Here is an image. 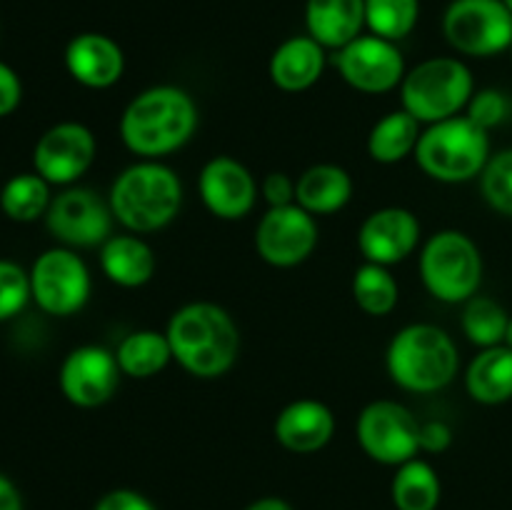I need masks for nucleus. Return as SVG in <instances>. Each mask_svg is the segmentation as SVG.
I'll return each mask as SVG.
<instances>
[{"instance_id":"f257e3e1","label":"nucleus","mask_w":512,"mask_h":510,"mask_svg":"<svg viewBox=\"0 0 512 510\" xmlns=\"http://www.w3.org/2000/svg\"><path fill=\"white\" fill-rule=\"evenodd\" d=\"M198 128V105L178 85H153L135 95L120 118V138L145 160L175 153Z\"/></svg>"},{"instance_id":"7ed1b4c3","label":"nucleus","mask_w":512,"mask_h":510,"mask_svg":"<svg viewBox=\"0 0 512 510\" xmlns=\"http://www.w3.org/2000/svg\"><path fill=\"white\" fill-rule=\"evenodd\" d=\"M108 203L115 220L130 233H155L180 213L183 185L173 168L158 160H143L115 178Z\"/></svg>"},{"instance_id":"c9c22d12","label":"nucleus","mask_w":512,"mask_h":510,"mask_svg":"<svg viewBox=\"0 0 512 510\" xmlns=\"http://www.w3.org/2000/svg\"><path fill=\"white\" fill-rule=\"evenodd\" d=\"M93 510H158L143 493L130 488H118L105 493L103 498L95 503Z\"/></svg>"},{"instance_id":"79ce46f5","label":"nucleus","mask_w":512,"mask_h":510,"mask_svg":"<svg viewBox=\"0 0 512 510\" xmlns=\"http://www.w3.org/2000/svg\"><path fill=\"white\" fill-rule=\"evenodd\" d=\"M503 3L508 5V8H510V13H512V0H503Z\"/></svg>"},{"instance_id":"cd10ccee","label":"nucleus","mask_w":512,"mask_h":510,"mask_svg":"<svg viewBox=\"0 0 512 510\" xmlns=\"http://www.w3.org/2000/svg\"><path fill=\"white\" fill-rule=\"evenodd\" d=\"M50 203H53L50 183L38 173L13 175L0 190V208L15 223H33L45 218Z\"/></svg>"},{"instance_id":"39448f33","label":"nucleus","mask_w":512,"mask_h":510,"mask_svg":"<svg viewBox=\"0 0 512 510\" xmlns=\"http://www.w3.org/2000/svg\"><path fill=\"white\" fill-rule=\"evenodd\" d=\"M413 155L428 178L468 183L483 173L490 160L488 130L475 125L468 115H455L428 125Z\"/></svg>"},{"instance_id":"a211bd4d","label":"nucleus","mask_w":512,"mask_h":510,"mask_svg":"<svg viewBox=\"0 0 512 510\" xmlns=\"http://www.w3.org/2000/svg\"><path fill=\"white\" fill-rule=\"evenodd\" d=\"M65 68L85 88L105 90L123 78L125 55L108 35L80 33L65 48Z\"/></svg>"},{"instance_id":"4be33fe9","label":"nucleus","mask_w":512,"mask_h":510,"mask_svg":"<svg viewBox=\"0 0 512 510\" xmlns=\"http://www.w3.org/2000/svg\"><path fill=\"white\" fill-rule=\"evenodd\" d=\"M155 253L138 233L110 235L100 245V268L120 288H140L155 275Z\"/></svg>"},{"instance_id":"aec40b11","label":"nucleus","mask_w":512,"mask_h":510,"mask_svg":"<svg viewBox=\"0 0 512 510\" xmlns=\"http://www.w3.org/2000/svg\"><path fill=\"white\" fill-rule=\"evenodd\" d=\"M325 70V48L310 35H293L283 40L270 55V80L285 93L313 88Z\"/></svg>"},{"instance_id":"f3484780","label":"nucleus","mask_w":512,"mask_h":510,"mask_svg":"<svg viewBox=\"0 0 512 510\" xmlns=\"http://www.w3.org/2000/svg\"><path fill=\"white\" fill-rule=\"evenodd\" d=\"M420 243V220L408 208L388 205L363 220L358 230V248L365 263L395 265L415 253Z\"/></svg>"},{"instance_id":"ddd939ff","label":"nucleus","mask_w":512,"mask_h":510,"mask_svg":"<svg viewBox=\"0 0 512 510\" xmlns=\"http://www.w3.org/2000/svg\"><path fill=\"white\" fill-rule=\"evenodd\" d=\"M318 245L315 215L298 203L270 208L255 228V248L268 265L295 268L313 255Z\"/></svg>"},{"instance_id":"dca6fc26","label":"nucleus","mask_w":512,"mask_h":510,"mask_svg":"<svg viewBox=\"0 0 512 510\" xmlns=\"http://www.w3.org/2000/svg\"><path fill=\"white\" fill-rule=\"evenodd\" d=\"M198 193L205 208L220 220H240L255 208L258 183L240 160L215 155L203 165Z\"/></svg>"},{"instance_id":"0eeeda50","label":"nucleus","mask_w":512,"mask_h":510,"mask_svg":"<svg viewBox=\"0 0 512 510\" xmlns=\"http://www.w3.org/2000/svg\"><path fill=\"white\" fill-rule=\"evenodd\" d=\"M420 278L428 293L443 303H465L483 283V255L475 240L460 230H440L420 253Z\"/></svg>"},{"instance_id":"6ab92c4d","label":"nucleus","mask_w":512,"mask_h":510,"mask_svg":"<svg viewBox=\"0 0 512 510\" xmlns=\"http://www.w3.org/2000/svg\"><path fill=\"white\" fill-rule=\"evenodd\" d=\"M333 433V410L313 398H303L285 405L278 418H275V440L290 453H318L333 440Z\"/></svg>"},{"instance_id":"2f4dec72","label":"nucleus","mask_w":512,"mask_h":510,"mask_svg":"<svg viewBox=\"0 0 512 510\" xmlns=\"http://www.w3.org/2000/svg\"><path fill=\"white\" fill-rule=\"evenodd\" d=\"M480 190L490 208L512 218V148L490 155L480 173Z\"/></svg>"},{"instance_id":"1a4fd4ad","label":"nucleus","mask_w":512,"mask_h":510,"mask_svg":"<svg viewBox=\"0 0 512 510\" xmlns=\"http://www.w3.org/2000/svg\"><path fill=\"white\" fill-rule=\"evenodd\" d=\"M30 295L43 313L68 318L90 298V270L70 248H50L30 268Z\"/></svg>"},{"instance_id":"f03ea898","label":"nucleus","mask_w":512,"mask_h":510,"mask_svg":"<svg viewBox=\"0 0 512 510\" xmlns=\"http://www.w3.org/2000/svg\"><path fill=\"white\" fill-rule=\"evenodd\" d=\"M165 335L173 348V360L195 378H220L238 360V325L228 310L215 303L198 300L178 308Z\"/></svg>"},{"instance_id":"7c9ffc66","label":"nucleus","mask_w":512,"mask_h":510,"mask_svg":"<svg viewBox=\"0 0 512 510\" xmlns=\"http://www.w3.org/2000/svg\"><path fill=\"white\" fill-rule=\"evenodd\" d=\"M420 18V0H365V28L385 40L408 38Z\"/></svg>"},{"instance_id":"c85d7f7f","label":"nucleus","mask_w":512,"mask_h":510,"mask_svg":"<svg viewBox=\"0 0 512 510\" xmlns=\"http://www.w3.org/2000/svg\"><path fill=\"white\" fill-rule=\"evenodd\" d=\"M353 298L363 313L383 318V315L393 313L398 305V280L385 265L365 263L353 275Z\"/></svg>"},{"instance_id":"9d476101","label":"nucleus","mask_w":512,"mask_h":510,"mask_svg":"<svg viewBox=\"0 0 512 510\" xmlns=\"http://www.w3.org/2000/svg\"><path fill=\"white\" fill-rule=\"evenodd\" d=\"M358 443L368 458L403 465L420 453V420L395 400H375L358 415Z\"/></svg>"},{"instance_id":"423d86ee","label":"nucleus","mask_w":512,"mask_h":510,"mask_svg":"<svg viewBox=\"0 0 512 510\" xmlns=\"http://www.w3.org/2000/svg\"><path fill=\"white\" fill-rule=\"evenodd\" d=\"M475 80L468 65L458 58H430L408 70L400 83V100L420 123H440L468 108Z\"/></svg>"},{"instance_id":"473e14b6","label":"nucleus","mask_w":512,"mask_h":510,"mask_svg":"<svg viewBox=\"0 0 512 510\" xmlns=\"http://www.w3.org/2000/svg\"><path fill=\"white\" fill-rule=\"evenodd\" d=\"M30 298V273L13 260H0V323L15 318Z\"/></svg>"},{"instance_id":"20e7f679","label":"nucleus","mask_w":512,"mask_h":510,"mask_svg":"<svg viewBox=\"0 0 512 510\" xmlns=\"http://www.w3.org/2000/svg\"><path fill=\"white\" fill-rule=\"evenodd\" d=\"M385 365L393 383L403 390L435 393L453 383L458 375V345L438 325L415 323L395 333Z\"/></svg>"},{"instance_id":"393cba45","label":"nucleus","mask_w":512,"mask_h":510,"mask_svg":"<svg viewBox=\"0 0 512 510\" xmlns=\"http://www.w3.org/2000/svg\"><path fill=\"white\" fill-rule=\"evenodd\" d=\"M420 120L408 110H393L373 125L368 135V153L375 163L393 165L415 153L420 140Z\"/></svg>"},{"instance_id":"6e6552de","label":"nucleus","mask_w":512,"mask_h":510,"mask_svg":"<svg viewBox=\"0 0 512 510\" xmlns=\"http://www.w3.org/2000/svg\"><path fill=\"white\" fill-rule=\"evenodd\" d=\"M443 35L458 53L493 58L512 45V13L503 0H453L443 15Z\"/></svg>"},{"instance_id":"58836bf2","label":"nucleus","mask_w":512,"mask_h":510,"mask_svg":"<svg viewBox=\"0 0 512 510\" xmlns=\"http://www.w3.org/2000/svg\"><path fill=\"white\" fill-rule=\"evenodd\" d=\"M0 510H25L18 485L3 473H0Z\"/></svg>"},{"instance_id":"37998d69","label":"nucleus","mask_w":512,"mask_h":510,"mask_svg":"<svg viewBox=\"0 0 512 510\" xmlns=\"http://www.w3.org/2000/svg\"><path fill=\"white\" fill-rule=\"evenodd\" d=\"M510 58H512V45H510Z\"/></svg>"},{"instance_id":"2eb2a0df","label":"nucleus","mask_w":512,"mask_h":510,"mask_svg":"<svg viewBox=\"0 0 512 510\" xmlns=\"http://www.w3.org/2000/svg\"><path fill=\"white\" fill-rule=\"evenodd\" d=\"M118 358L100 345H80L65 355L58 383L65 398L78 408H98L108 403L120 383Z\"/></svg>"},{"instance_id":"5701e85b","label":"nucleus","mask_w":512,"mask_h":510,"mask_svg":"<svg viewBox=\"0 0 512 510\" xmlns=\"http://www.w3.org/2000/svg\"><path fill=\"white\" fill-rule=\"evenodd\" d=\"M350 198H353V178L340 165H313L295 180V203L310 215L338 213Z\"/></svg>"},{"instance_id":"9b49d317","label":"nucleus","mask_w":512,"mask_h":510,"mask_svg":"<svg viewBox=\"0 0 512 510\" xmlns=\"http://www.w3.org/2000/svg\"><path fill=\"white\" fill-rule=\"evenodd\" d=\"M113 210L88 188H68L58 193L45 213L50 235L65 248H95L110 238Z\"/></svg>"},{"instance_id":"ea45409f","label":"nucleus","mask_w":512,"mask_h":510,"mask_svg":"<svg viewBox=\"0 0 512 510\" xmlns=\"http://www.w3.org/2000/svg\"><path fill=\"white\" fill-rule=\"evenodd\" d=\"M245 510H293V505L283 498H260L250 503Z\"/></svg>"},{"instance_id":"412c9836","label":"nucleus","mask_w":512,"mask_h":510,"mask_svg":"<svg viewBox=\"0 0 512 510\" xmlns=\"http://www.w3.org/2000/svg\"><path fill=\"white\" fill-rule=\"evenodd\" d=\"M305 25L323 48L340 50L365 28V0H308Z\"/></svg>"},{"instance_id":"4c0bfd02","label":"nucleus","mask_w":512,"mask_h":510,"mask_svg":"<svg viewBox=\"0 0 512 510\" xmlns=\"http://www.w3.org/2000/svg\"><path fill=\"white\" fill-rule=\"evenodd\" d=\"M453 443V430L443 423V420H430V423H420V450L428 453H443Z\"/></svg>"},{"instance_id":"4468645a","label":"nucleus","mask_w":512,"mask_h":510,"mask_svg":"<svg viewBox=\"0 0 512 510\" xmlns=\"http://www.w3.org/2000/svg\"><path fill=\"white\" fill-rule=\"evenodd\" d=\"M95 135L83 123H58L45 130L33 150L35 173L50 185H73L95 160Z\"/></svg>"},{"instance_id":"c756f323","label":"nucleus","mask_w":512,"mask_h":510,"mask_svg":"<svg viewBox=\"0 0 512 510\" xmlns=\"http://www.w3.org/2000/svg\"><path fill=\"white\" fill-rule=\"evenodd\" d=\"M508 310L498 300L488 295H473L465 300L463 308V333L478 348H493V345L505 343V330H508Z\"/></svg>"},{"instance_id":"e433bc0d","label":"nucleus","mask_w":512,"mask_h":510,"mask_svg":"<svg viewBox=\"0 0 512 510\" xmlns=\"http://www.w3.org/2000/svg\"><path fill=\"white\" fill-rule=\"evenodd\" d=\"M23 98V83L8 63L0 60V118L13 113Z\"/></svg>"},{"instance_id":"f8f14e48","label":"nucleus","mask_w":512,"mask_h":510,"mask_svg":"<svg viewBox=\"0 0 512 510\" xmlns=\"http://www.w3.org/2000/svg\"><path fill=\"white\" fill-rule=\"evenodd\" d=\"M335 68L350 88L360 93H390L405 78V60L393 40L380 35H358L353 43L335 50Z\"/></svg>"},{"instance_id":"a19ab883","label":"nucleus","mask_w":512,"mask_h":510,"mask_svg":"<svg viewBox=\"0 0 512 510\" xmlns=\"http://www.w3.org/2000/svg\"><path fill=\"white\" fill-rule=\"evenodd\" d=\"M503 345H508V348H512V315H510V320H508V330H505V343Z\"/></svg>"},{"instance_id":"f704fd0d","label":"nucleus","mask_w":512,"mask_h":510,"mask_svg":"<svg viewBox=\"0 0 512 510\" xmlns=\"http://www.w3.org/2000/svg\"><path fill=\"white\" fill-rule=\"evenodd\" d=\"M260 193L268 200L270 208L295 203V180L288 173H268L260 185Z\"/></svg>"},{"instance_id":"72a5a7b5","label":"nucleus","mask_w":512,"mask_h":510,"mask_svg":"<svg viewBox=\"0 0 512 510\" xmlns=\"http://www.w3.org/2000/svg\"><path fill=\"white\" fill-rule=\"evenodd\" d=\"M510 113V103L505 98V93H500L498 88H483L478 93H473L468 103V118L475 125H480L483 130H493L495 125L503 123Z\"/></svg>"},{"instance_id":"a878e982","label":"nucleus","mask_w":512,"mask_h":510,"mask_svg":"<svg viewBox=\"0 0 512 510\" xmlns=\"http://www.w3.org/2000/svg\"><path fill=\"white\" fill-rule=\"evenodd\" d=\"M115 358H118L123 375L145 380L165 370V365L173 360V348H170V340L165 333H158V330H135V333L125 335L120 340Z\"/></svg>"},{"instance_id":"b1692460","label":"nucleus","mask_w":512,"mask_h":510,"mask_svg":"<svg viewBox=\"0 0 512 510\" xmlns=\"http://www.w3.org/2000/svg\"><path fill=\"white\" fill-rule=\"evenodd\" d=\"M465 388L475 403L503 405L512 400V348L493 345L480 350L468 365Z\"/></svg>"},{"instance_id":"bb28decb","label":"nucleus","mask_w":512,"mask_h":510,"mask_svg":"<svg viewBox=\"0 0 512 510\" xmlns=\"http://www.w3.org/2000/svg\"><path fill=\"white\" fill-rule=\"evenodd\" d=\"M390 495H393V505L398 510H435L440 505L443 485H440L433 465L413 458L398 465Z\"/></svg>"}]
</instances>
